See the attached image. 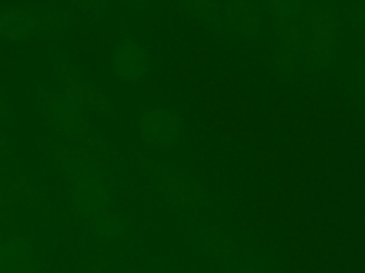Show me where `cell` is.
<instances>
[{"label": "cell", "instance_id": "obj_4", "mask_svg": "<svg viewBox=\"0 0 365 273\" xmlns=\"http://www.w3.org/2000/svg\"><path fill=\"white\" fill-rule=\"evenodd\" d=\"M7 112H9L7 101H6V98L0 94V119H1L3 117H6V115H7Z\"/></svg>", "mask_w": 365, "mask_h": 273}, {"label": "cell", "instance_id": "obj_2", "mask_svg": "<svg viewBox=\"0 0 365 273\" xmlns=\"http://www.w3.org/2000/svg\"><path fill=\"white\" fill-rule=\"evenodd\" d=\"M44 105L46 115L51 119L60 134L73 136L83 131L84 115L81 107L70 94H53L48 100H46Z\"/></svg>", "mask_w": 365, "mask_h": 273}, {"label": "cell", "instance_id": "obj_1", "mask_svg": "<svg viewBox=\"0 0 365 273\" xmlns=\"http://www.w3.org/2000/svg\"><path fill=\"white\" fill-rule=\"evenodd\" d=\"M137 132L145 145L167 148L178 139L181 124L177 115L170 109L164 107H147L140 114Z\"/></svg>", "mask_w": 365, "mask_h": 273}, {"label": "cell", "instance_id": "obj_3", "mask_svg": "<svg viewBox=\"0 0 365 273\" xmlns=\"http://www.w3.org/2000/svg\"><path fill=\"white\" fill-rule=\"evenodd\" d=\"M113 71L123 81L137 82L148 73V60L137 46H123L114 55Z\"/></svg>", "mask_w": 365, "mask_h": 273}]
</instances>
